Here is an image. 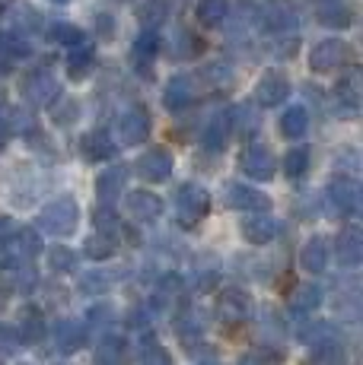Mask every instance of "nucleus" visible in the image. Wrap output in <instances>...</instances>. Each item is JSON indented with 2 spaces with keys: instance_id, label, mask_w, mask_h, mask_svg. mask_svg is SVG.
Wrapping results in <instances>:
<instances>
[{
  "instance_id": "8fccbe9b",
  "label": "nucleus",
  "mask_w": 363,
  "mask_h": 365,
  "mask_svg": "<svg viewBox=\"0 0 363 365\" xmlns=\"http://www.w3.org/2000/svg\"><path fill=\"white\" fill-rule=\"evenodd\" d=\"M201 365H217V362H201Z\"/></svg>"
},
{
  "instance_id": "f03ea898",
  "label": "nucleus",
  "mask_w": 363,
  "mask_h": 365,
  "mask_svg": "<svg viewBox=\"0 0 363 365\" xmlns=\"http://www.w3.org/2000/svg\"><path fill=\"white\" fill-rule=\"evenodd\" d=\"M76 220H80V210H76V203L71 197L51 200L45 210H41V216H39L41 229H45V232H51V235H58V238L71 235L76 229Z\"/></svg>"
},
{
  "instance_id": "f257e3e1",
  "label": "nucleus",
  "mask_w": 363,
  "mask_h": 365,
  "mask_svg": "<svg viewBox=\"0 0 363 365\" xmlns=\"http://www.w3.org/2000/svg\"><path fill=\"white\" fill-rule=\"evenodd\" d=\"M39 251H41L39 232H32V229H16V232L4 242V248H0V270H10V267H19V264H32V257H36Z\"/></svg>"
},
{
  "instance_id": "a878e982",
  "label": "nucleus",
  "mask_w": 363,
  "mask_h": 365,
  "mask_svg": "<svg viewBox=\"0 0 363 365\" xmlns=\"http://www.w3.org/2000/svg\"><path fill=\"white\" fill-rule=\"evenodd\" d=\"M319 23L328 26V29H347L354 23V16L344 4H322L319 6Z\"/></svg>"
},
{
  "instance_id": "37998d69",
  "label": "nucleus",
  "mask_w": 363,
  "mask_h": 365,
  "mask_svg": "<svg viewBox=\"0 0 363 365\" xmlns=\"http://www.w3.org/2000/svg\"><path fill=\"white\" fill-rule=\"evenodd\" d=\"M201 334V321H194V314H188V318H182L179 324V336L182 340H192V336Z\"/></svg>"
},
{
  "instance_id": "de8ad7c7",
  "label": "nucleus",
  "mask_w": 363,
  "mask_h": 365,
  "mask_svg": "<svg viewBox=\"0 0 363 365\" xmlns=\"http://www.w3.org/2000/svg\"><path fill=\"white\" fill-rule=\"evenodd\" d=\"M4 105H6V93H4V89H0V108H4Z\"/></svg>"
},
{
  "instance_id": "39448f33",
  "label": "nucleus",
  "mask_w": 363,
  "mask_h": 365,
  "mask_svg": "<svg viewBox=\"0 0 363 365\" xmlns=\"http://www.w3.org/2000/svg\"><path fill=\"white\" fill-rule=\"evenodd\" d=\"M58 80H54L48 70H32L29 76L23 80V96H26V102H32V105H51L54 99H58Z\"/></svg>"
},
{
  "instance_id": "6ab92c4d",
  "label": "nucleus",
  "mask_w": 363,
  "mask_h": 365,
  "mask_svg": "<svg viewBox=\"0 0 363 365\" xmlns=\"http://www.w3.org/2000/svg\"><path fill=\"white\" fill-rule=\"evenodd\" d=\"M227 203H229L233 210H264V207H268V197H262L255 187L229 185V187H227Z\"/></svg>"
},
{
  "instance_id": "ddd939ff",
  "label": "nucleus",
  "mask_w": 363,
  "mask_h": 365,
  "mask_svg": "<svg viewBox=\"0 0 363 365\" xmlns=\"http://www.w3.org/2000/svg\"><path fill=\"white\" fill-rule=\"evenodd\" d=\"M264 23L277 32H287L297 26V10H293L290 0H271V4L264 6Z\"/></svg>"
},
{
  "instance_id": "6e6552de",
  "label": "nucleus",
  "mask_w": 363,
  "mask_h": 365,
  "mask_svg": "<svg viewBox=\"0 0 363 365\" xmlns=\"http://www.w3.org/2000/svg\"><path fill=\"white\" fill-rule=\"evenodd\" d=\"M287 93H290V83H287V76H281V73H264L255 86V99H258L262 108H274V105H281L284 99H287Z\"/></svg>"
},
{
  "instance_id": "ea45409f",
  "label": "nucleus",
  "mask_w": 363,
  "mask_h": 365,
  "mask_svg": "<svg viewBox=\"0 0 363 365\" xmlns=\"http://www.w3.org/2000/svg\"><path fill=\"white\" fill-rule=\"evenodd\" d=\"M19 346H23V336H19L16 327H6V324H0V353L13 356Z\"/></svg>"
},
{
  "instance_id": "5701e85b",
  "label": "nucleus",
  "mask_w": 363,
  "mask_h": 365,
  "mask_svg": "<svg viewBox=\"0 0 363 365\" xmlns=\"http://www.w3.org/2000/svg\"><path fill=\"white\" fill-rule=\"evenodd\" d=\"M124 359H128V346L118 336H106L96 346V365H124Z\"/></svg>"
},
{
  "instance_id": "a18cd8bd",
  "label": "nucleus",
  "mask_w": 363,
  "mask_h": 365,
  "mask_svg": "<svg viewBox=\"0 0 363 365\" xmlns=\"http://www.w3.org/2000/svg\"><path fill=\"white\" fill-rule=\"evenodd\" d=\"M96 29H99V35H115V19L111 16H106V13H99V16H96Z\"/></svg>"
},
{
  "instance_id": "4468645a",
  "label": "nucleus",
  "mask_w": 363,
  "mask_h": 365,
  "mask_svg": "<svg viewBox=\"0 0 363 365\" xmlns=\"http://www.w3.org/2000/svg\"><path fill=\"white\" fill-rule=\"evenodd\" d=\"M217 314L223 321H242L249 314V296L242 289H227L217 302Z\"/></svg>"
},
{
  "instance_id": "9b49d317",
  "label": "nucleus",
  "mask_w": 363,
  "mask_h": 365,
  "mask_svg": "<svg viewBox=\"0 0 363 365\" xmlns=\"http://www.w3.org/2000/svg\"><path fill=\"white\" fill-rule=\"evenodd\" d=\"M51 340H54V349L67 356V353H74V349L83 343V327L76 324V321L64 318V321H58V324H54Z\"/></svg>"
},
{
  "instance_id": "58836bf2",
  "label": "nucleus",
  "mask_w": 363,
  "mask_h": 365,
  "mask_svg": "<svg viewBox=\"0 0 363 365\" xmlns=\"http://www.w3.org/2000/svg\"><path fill=\"white\" fill-rule=\"evenodd\" d=\"M93 220H96V226H99V232L102 235H115L118 229H121V222H118V216L111 213V210H106V207H99L93 213Z\"/></svg>"
},
{
  "instance_id": "c03bdc74",
  "label": "nucleus",
  "mask_w": 363,
  "mask_h": 365,
  "mask_svg": "<svg viewBox=\"0 0 363 365\" xmlns=\"http://www.w3.org/2000/svg\"><path fill=\"white\" fill-rule=\"evenodd\" d=\"M182 51H185V58H192V54L204 51V45H201V38H194L192 32H182Z\"/></svg>"
},
{
  "instance_id": "4be33fe9",
  "label": "nucleus",
  "mask_w": 363,
  "mask_h": 365,
  "mask_svg": "<svg viewBox=\"0 0 363 365\" xmlns=\"http://www.w3.org/2000/svg\"><path fill=\"white\" fill-rule=\"evenodd\" d=\"M169 16V0H144L137 6V19H141L144 29H159Z\"/></svg>"
},
{
  "instance_id": "aec40b11",
  "label": "nucleus",
  "mask_w": 363,
  "mask_h": 365,
  "mask_svg": "<svg viewBox=\"0 0 363 365\" xmlns=\"http://www.w3.org/2000/svg\"><path fill=\"white\" fill-rule=\"evenodd\" d=\"M124 181H128V168L124 165H115V168H109V172H102L99 175V181H96V194H99L102 200H115L118 194L124 191Z\"/></svg>"
},
{
  "instance_id": "e433bc0d",
  "label": "nucleus",
  "mask_w": 363,
  "mask_h": 365,
  "mask_svg": "<svg viewBox=\"0 0 363 365\" xmlns=\"http://www.w3.org/2000/svg\"><path fill=\"white\" fill-rule=\"evenodd\" d=\"M51 38L61 41V45H80L83 32L76 29V26H71V23H54L51 26Z\"/></svg>"
},
{
  "instance_id": "2eb2a0df",
  "label": "nucleus",
  "mask_w": 363,
  "mask_h": 365,
  "mask_svg": "<svg viewBox=\"0 0 363 365\" xmlns=\"http://www.w3.org/2000/svg\"><path fill=\"white\" fill-rule=\"evenodd\" d=\"M80 150H83V156H86L89 163H106L111 153H115V143H111V137L106 130H93V133L83 137Z\"/></svg>"
},
{
  "instance_id": "f3484780",
  "label": "nucleus",
  "mask_w": 363,
  "mask_h": 365,
  "mask_svg": "<svg viewBox=\"0 0 363 365\" xmlns=\"http://www.w3.org/2000/svg\"><path fill=\"white\" fill-rule=\"evenodd\" d=\"M360 257H363V238L357 229H344V232L338 235V264H344V267H357L360 264Z\"/></svg>"
},
{
  "instance_id": "412c9836",
  "label": "nucleus",
  "mask_w": 363,
  "mask_h": 365,
  "mask_svg": "<svg viewBox=\"0 0 363 365\" xmlns=\"http://www.w3.org/2000/svg\"><path fill=\"white\" fill-rule=\"evenodd\" d=\"M128 210H131L134 220H156L159 210H163V203H159V197L150 194V191H134L128 197Z\"/></svg>"
},
{
  "instance_id": "f704fd0d",
  "label": "nucleus",
  "mask_w": 363,
  "mask_h": 365,
  "mask_svg": "<svg viewBox=\"0 0 363 365\" xmlns=\"http://www.w3.org/2000/svg\"><path fill=\"white\" fill-rule=\"evenodd\" d=\"M319 302H322V289H319V286H299V289L293 292L290 305L297 308V312H312Z\"/></svg>"
},
{
  "instance_id": "473e14b6",
  "label": "nucleus",
  "mask_w": 363,
  "mask_h": 365,
  "mask_svg": "<svg viewBox=\"0 0 363 365\" xmlns=\"http://www.w3.org/2000/svg\"><path fill=\"white\" fill-rule=\"evenodd\" d=\"M83 255L89 257V261H109L111 255H115V238L111 235H93L86 238V245H83Z\"/></svg>"
},
{
  "instance_id": "b1692460",
  "label": "nucleus",
  "mask_w": 363,
  "mask_h": 365,
  "mask_svg": "<svg viewBox=\"0 0 363 365\" xmlns=\"http://www.w3.org/2000/svg\"><path fill=\"white\" fill-rule=\"evenodd\" d=\"M229 115H214L211 118V124H207V130H204V146L207 150H223L227 146V140H229Z\"/></svg>"
},
{
  "instance_id": "a211bd4d",
  "label": "nucleus",
  "mask_w": 363,
  "mask_h": 365,
  "mask_svg": "<svg viewBox=\"0 0 363 365\" xmlns=\"http://www.w3.org/2000/svg\"><path fill=\"white\" fill-rule=\"evenodd\" d=\"M163 102L169 111H182L192 105V80L188 76H172L166 83V93H163Z\"/></svg>"
},
{
  "instance_id": "7ed1b4c3",
  "label": "nucleus",
  "mask_w": 363,
  "mask_h": 365,
  "mask_svg": "<svg viewBox=\"0 0 363 365\" xmlns=\"http://www.w3.org/2000/svg\"><path fill=\"white\" fill-rule=\"evenodd\" d=\"M176 210L185 226H194V222H201L207 216V210H211V194L201 185H182L176 191Z\"/></svg>"
},
{
  "instance_id": "cd10ccee",
  "label": "nucleus",
  "mask_w": 363,
  "mask_h": 365,
  "mask_svg": "<svg viewBox=\"0 0 363 365\" xmlns=\"http://www.w3.org/2000/svg\"><path fill=\"white\" fill-rule=\"evenodd\" d=\"M19 336H23V340H41V334H45V318H41V312L39 308H26L23 314H19Z\"/></svg>"
},
{
  "instance_id": "c9c22d12",
  "label": "nucleus",
  "mask_w": 363,
  "mask_h": 365,
  "mask_svg": "<svg viewBox=\"0 0 363 365\" xmlns=\"http://www.w3.org/2000/svg\"><path fill=\"white\" fill-rule=\"evenodd\" d=\"M306 168H309V153L306 150H290L287 156H284V172H287V178H303Z\"/></svg>"
},
{
  "instance_id": "c85d7f7f",
  "label": "nucleus",
  "mask_w": 363,
  "mask_h": 365,
  "mask_svg": "<svg viewBox=\"0 0 363 365\" xmlns=\"http://www.w3.org/2000/svg\"><path fill=\"white\" fill-rule=\"evenodd\" d=\"M29 41L23 38L19 32H4L0 35V58L6 61H19V58H29Z\"/></svg>"
},
{
  "instance_id": "393cba45",
  "label": "nucleus",
  "mask_w": 363,
  "mask_h": 365,
  "mask_svg": "<svg viewBox=\"0 0 363 365\" xmlns=\"http://www.w3.org/2000/svg\"><path fill=\"white\" fill-rule=\"evenodd\" d=\"M309 362L312 365H344V349H341V343H334V340L312 343Z\"/></svg>"
},
{
  "instance_id": "bb28decb",
  "label": "nucleus",
  "mask_w": 363,
  "mask_h": 365,
  "mask_svg": "<svg viewBox=\"0 0 363 365\" xmlns=\"http://www.w3.org/2000/svg\"><path fill=\"white\" fill-rule=\"evenodd\" d=\"M137 362L141 365H172V356L166 353V346L159 340L146 336L141 346H137Z\"/></svg>"
},
{
  "instance_id": "72a5a7b5",
  "label": "nucleus",
  "mask_w": 363,
  "mask_h": 365,
  "mask_svg": "<svg viewBox=\"0 0 363 365\" xmlns=\"http://www.w3.org/2000/svg\"><path fill=\"white\" fill-rule=\"evenodd\" d=\"M156 51H159V35L153 29H146V32H141L134 38V58L141 61V64H146V61L156 58Z\"/></svg>"
},
{
  "instance_id": "20e7f679",
  "label": "nucleus",
  "mask_w": 363,
  "mask_h": 365,
  "mask_svg": "<svg viewBox=\"0 0 363 365\" xmlns=\"http://www.w3.org/2000/svg\"><path fill=\"white\" fill-rule=\"evenodd\" d=\"M347 58H351V48H347L344 41H338V38H325V41H319V45L312 48V54H309V67L316 70V73H332V70L344 67V64H347Z\"/></svg>"
},
{
  "instance_id": "c756f323",
  "label": "nucleus",
  "mask_w": 363,
  "mask_h": 365,
  "mask_svg": "<svg viewBox=\"0 0 363 365\" xmlns=\"http://www.w3.org/2000/svg\"><path fill=\"white\" fill-rule=\"evenodd\" d=\"M93 64H96V51L93 48H76V51L67 58V73H71V80H83V76L93 70Z\"/></svg>"
},
{
  "instance_id": "2f4dec72",
  "label": "nucleus",
  "mask_w": 363,
  "mask_h": 365,
  "mask_svg": "<svg viewBox=\"0 0 363 365\" xmlns=\"http://www.w3.org/2000/svg\"><path fill=\"white\" fill-rule=\"evenodd\" d=\"M306 128H309V115H306V108H287V115L281 118V130H284V137H290V140H297V137H303Z\"/></svg>"
},
{
  "instance_id": "423d86ee",
  "label": "nucleus",
  "mask_w": 363,
  "mask_h": 365,
  "mask_svg": "<svg viewBox=\"0 0 363 365\" xmlns=\"http://www.w3.org/2000/svg\"><path fill=\"white\" fill-rule=\"evenodd\" d=\"M239 168L249 175V178H255V181H268L271 175H274V153L268 150V146H262V143H252L246 153H242V159H239Z\"/></svg>"
},
{
  "instance_id": "a19ab883",
  "label": "nucleus",
  "mask_w": 363,
  "mask_h": 365,
  "mask_svg": "<svg viewBox=\"0 0 363 365\" xmlns=\"http://www.w3.org/2000/svg\"><path fill=\"white\" fill-rule=\"evenodd\" d=\"M338 102H344L347 108H357V73H351L344 83H338Z\"/></svg>"
},
{
  "instance_id": "9d476101",
  "label": "nucleus",
  "mask_w": 363,
  "mask_h": 365,
  "mask_svg": "<svg viewBox=\"0 0 363 365\" xmlns=\"http://www.w3.org/2000/svg\"><path fill=\"white\" fill-rule=\"evenodd\" d=\"M328 197H332V203L341 210V213H354L360 203V185L354 178H338V181H332V187H328Z\"/></svg>"
},
{
  "instance_id": "dca6fc26",
  "label": "nucleus",
  "mask_w": 363,
  "mask_h": 365,
  "mask_svg": "<svg viewBox=\"0 0 363 365\" xmlns=\"http://www.w3.org/2000/svg\"><path fill=\"white\" fill-rule=\"evenodd\" d=\"M242 235H246L252 245H268V242H274V235H277V220H274V216H252V220L242 222Z\"/></svg>"
},
{
  "instance_id": "3c124183",
  "label": "nucleus",
  "mask_w": 363,
  "mask_h": 365,
  "mask_svg": "<svg viewBox=\"0 0 363 365\" xmlns=\"http://www.w3.org/2000/svg\"><path fill=\"white\" fill-rule=\"evenodd\" d=\"M58 4H67V0H58Z\"/></svg>"
},
{
  "instance_id": "f8f14e48",
  "label": "nucleus",
  "mask_w": 363,
  "mask_h": 365,
  "mask_svg": "<svg viewBox=\"0 0 363 365\" xmlns=\"http://www.w3.org/2000/svg\"><path fill=\"white\" fill-rule=\"evenodd\" d=\"M299 267H303L306 273H322L328 267V245L325 238H309V242L303 245V251H299Z\"/></svg>"
},
{
  "instance_id": "09e8293b",
  "label": "nucleus",
  "mask_w": 363,
  "mask_h": 365,
  "mask_svg": "<svg viewBox=\"0 0 363 365\" xmlns=\"http://www.w3.org/2000/svg\"><path fill=\"white\" fill-rule=\"evenodd\" d=\"M242 365H258V362H255V359H246V362H242Z\"/></svg>"
},
{
  "instance_id": "4c0bfd02",
  "label": "nucleus",
  "mask_w": 363,
  "mask_h": 365,
  "mask_svg": "<svg viewBox=\"0 0 363 365\" xmlns=\"http://www.w3.org/2000/svg\"><path fill=\"white\" fill-rule=\"evenodd\" d=\"M229 128H236V133H252L255 130V118H252V108L249 105H239L229 118Z\"/></svg>"
},
{
  "instance_id": "79ce46f5",
  "label": "nucleus",
  "mask_w": 363,
  "mask_h": 365,
  "mask_svg": "<svg viewBox=\"0 0 363 365\" xmlns=\"http://www.w3.org/2000/svg\"><path fill=\"white\" fill-rule=\"evenodd\" d=\"M74 261H76L74 251H67L64 245H58V248L51 251V267H54V270H71Z\"/></svg>"
},
{
  "instance_id": "49530a36",
  "label": "nucleus",
  "mask_w": 363,
  "mask_h": 365,
  "mask_svg": "<svg viewBox=\"0 0 363 365\" xmlns=\"http://www.w3.org/2000/svg\"><path fill=\"white\" fill-rule=\"evenodd\" d=\"M6 140H10V124L6 121H0V150L6 146Z\"/></svg>"
},
{
  "instance_id": "7c9ffc66",
  "label": "nucleus",
  "mask_w": 363,
  "mask_h": 365,
  "mask_svg": "<svg viewBox=\"0 0 363 365\" xmlns=\"http://www.w3.org/2000/svg\"><path fill=\"white\" fill-rule=\"evenodd\" d=\"M227 13H229V0H198L201 26H220Z\"/></svg>"
},
{
  "instance_id": "1a4fd4ad",
  "label": "nucleus",
  "mask_w": 363,
  "mask_h": 365,
  "mask_svg": "<svg viewBox=\"0 0 363 365\" xmlns=\"http://www.w3.org/2000/svg\"><path fill=\"white\" fill-rule=\"evenodd\" d=\"M146 137H150V115L144 105H134L121 118V140L124 143H144Z\"/></svg>"
},
{
  "instance_id": "0eeeda50",
  "label": "nucleus",
  "mask_w": 363,
  "mask_h": 365,
  "mask_svg": "<svg viewBox=\"0 0 363 365\" xmlns=\"http://www.w3.org/2000/svg\"><path fill=\"white\" fill-rule=\"evenodd\" d=\"M134 172L141 175L144 181H166L172 175V156L169 150H146L141 159L134 163Z\"/></svg>"
}]
</instances>
